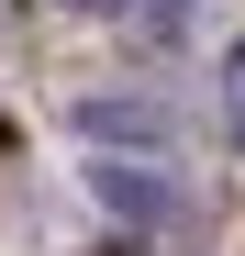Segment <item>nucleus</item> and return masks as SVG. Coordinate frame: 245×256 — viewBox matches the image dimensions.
Instances as JSON below:
<instances>
[{
	"instance_id": "f257e3e1",
	"label": "nucleus",
	"mask_w": 245,
	"mask_h": 256,
	"mask_svg": "<svg viewBox=\"0 0 245 256\" xmlns=\"http://www.w3.org/2000/svg\"><path fill=\"white\" fill-rule=\"evenodd\" d=\"M90 190H100V212H112V223H134V234H168V223H190V190L168 178V156L112 145V156L90 167Z\"/></svg>"
},
{
	"instance_id": "f03ea898",
	"label": "nucleus",
	"mask_w": 245,
	"mask_h": 256,
	"mask_svg": "<svg viewBox=\"0 0 245 256\" xmlns=\"http://www.w3.org/2000/svg\"><path fill=\"white\" fill-rule=\"evenodd\" d=\"M78 134H90V145H134V156H168L178 145V112L156 90H100V100H78Z\"/></svg>"
},
{
	"instance_id": "7ed1b4c3",
	"label": "nucleus",
	"mask_w": 245,
	"mask_h": 256,
	"mask_svg": "<svg viewBox=\"0 0 245 256\" xmlns=\"http://www.w3.org/2000/svg\"><path fill=\"white\" fill-rule=\"evenodd\" d=\"M223 134H234V145H245V45H234V56H223Z\"/></svg>"
},
{
	"instance_id": "20e7f679",
	"label": "nucleus",
	"mask_w": 245,
	"mask_h": 256,
	"mask_svg": "<svg viewBox=\"0 0 245 256\" xmlns=\"http://www.w3.org/2000/svg\"><path fill=\"white\" fill-rule=\"evenodd\" d=\"M12 12H22V0H0V22H12Z\"/></svg>"
},
{
	"instance_id": "39448f33",
	"label": "nucleus",
	"mask_w": 245,
	"mask_h": 256,
	"mask_svg": "<svg viewBox=\"0 0 245 256\" xmlns=\"http://www.w3.org/2000/svg\"><path fill=\"white\" fill-rule=\"evenodd\" d=\"M112 256H134V245H112Z\"/></svg>"
}]
</instances>
